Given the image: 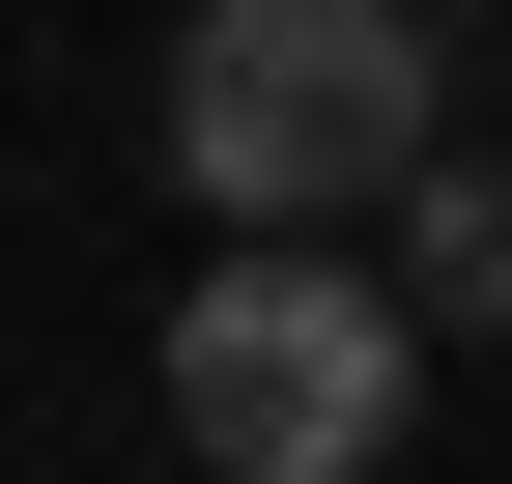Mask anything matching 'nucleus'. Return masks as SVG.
I'll return each mask as SVG.
<instances>
[{"label":"nucleus","mask_w":512,"mask_h":484,"mask_svg":"<svg viewBox=\"0 0 512 484\" xmlns=\"http://www.w3.org/2000/svg\"><path fill=\"white\" fill-rule=\"evenodd\" d=\"M427 29H456V0H427Z\"/></svg>","instance_id":"4"},{"label":"nucleus","mask_w":512,"mask_h":484,"mask_svg":"<svg viewBox=\"0 0 512 484\" xmlns=\"http://www.w3.org/2000/svg\"><path fill=\"white\" fill-rule=\"evenodd\" d=\"M171 428H200L228 484H370L427 428V342L370 257H200L171 285Z\"/></svg>","instance_id":"2"},{"label":"nucleus","mask_w":512,"mask_h":484,"mask_svg":"<svg viewBox=\"0 0 512 484\" xmlns=\"http://www.w3.org/2000/svg\"><path fill=\"white\" fill-rule=\"evenodd\" d=\"M427 143H456L427 0H200L171 29V200H228V257H370Z\"/></svg>","instance_id":"1"},{"label":"nucleus","mask_w":512,"mask_h":484,"mask_svg":"<svg viewBox=\"0 0 512 484\" xmlns=\"http://www.w3.org/2000/svg\"><path fill=\"white\" fill-rule=\"evenodd\" d=\"M370 285H399V342H512V171H484V143H427Z\"/></svg>","instance_id":"3"}]
</instances>
